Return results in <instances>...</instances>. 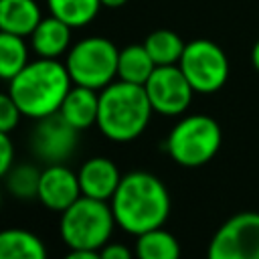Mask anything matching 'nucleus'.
<instances>
[{
	"mask_svg": "<svg viewBox=\"0 0 259 259\" xmlns=\"http://www.w3.org/2000/svg\"><path fill=\"white\" fill-rule=\"evenodd\" d=\"M109 204L115 225L136 237L162 227L170 214L168 188L158 176L144 170L123 174Z\"/></svg>",
	"mask_w": 259,
	"mask_h": 259,
	"instance_id": "1",
	"label": "nucleus"
},
{
	"mask_svg": "<svg viewBox=\"0 0 259 259\" xmlns=\"http://www.w3.org/2000/svg\"><path fill=\"white\" fill-rule=\"evenodd\" d=\"M73 81L59 59L36 57L8 81V93L16 101L22 117L40 119L61 109Z\"/></svg>",
	"mask_w": 259,
	"mask_h": 259,
	"instance_id": "2",
	"label": "nucleus"
},
{
	"mask_svg": "<svg viewBox=\"0 0 259 259\" xmlns=\"http://www.w3.org/2000/svg\"><path fill=\"white\" fill-rule=\"evenodd\" d=\"M154 109L144 85L113 81L99 91L97 127L111 142H132L144 134Z\"/></svg>",
	"mask_w": 259,
	"mask_h": 259,
	"instance_id": "3",
	"label": "nucleus"
},
{
	"mask_svg": "<svg viewBox=\"0 0 259 259\" xmlns=\"http://www.w3.org/2000/svg\"><path fill=\"white\" fill-rule=\"evenodd\" d=\"M115 219L111 204L107 200H97L91 196H79L69 208L61 212V239L69 249H89L99 251L109 243Z\"/></svg>",
	"mask_w": 259,
	"mask_h": 259,
	"instance_id": "4",
	"label": "nucleus"
},
{
	"mask_svg": "<svg viewBox=\"0 0 259 259\" xmlns=\"http://www.w3.org/2000/svg\"><path fill=\"white\" fill-rule=\"evenodd\" d=\"M223 142V132L210 115L194 113L182 117L166 138L170 158L184 168H198L210 162Z\"/></svg>",
	"mask_w": 259,
	"mask_h": 259,
	"instance_id": "5",
	"label": "nucleus"
},
{
	"mask_svg": "<svg viewBox=\"0 0 259 259\" xmlns=\"http://www.w3.org/2000/svg\"><path fill=\"white\" fill-rule=\"evenodd\" d=\"M119 49L105 36H85L71 45L65 55V67L73 85L101 91L117 77Z\"/></svg>",
	"mask_w": 259,
	"mask_h": 259,
	"instance_id": "6",
	"label": "nucleus"
},
{
	"mask_svg": "<svg viewBox=\"0 0 259 259\" xmlns=\"http://www.w3.org/2000/svg\"><path fill=\"white\" fill-rule=\"evenodd\" d=\"M178 67L194 93H214L229 77V59L225 51L208 38H194L186 42Z\"/></svg>",
	"mask_w": 259,
	"mask_h": 259,
	"instance_id": "7",
	"label": "nucleus"
},
{
	"mask_svg": "<svg viewBox=\"0 0 259 259\" xmlns=\"http://www.w3.org/2000/svg\"><path fill=\"white\" fill-rule=\"evenodd\" d=\"M206 259H259V212L231 217L212 235Z\"/></svg>",
	"mask_w": 259,
	"mask_h": 259,
	"instance_id": "8",
	"label": "nucleus"
},
{
	"mask_svg": "<svg viewBox=\"0 0 259 259\" xmlns=\"http://www.w3.org/2000/svg\"><path fill=\"white\" fill-rule=\"evenodd\" d=\"M152 109L160 115H180L188 109L194 89L178 65L156 67L144 85Z\"/></svg>",
	"mask_w": 259,
	"mask_h": 259,
	"instance_id": "9",
	"label": "nucleus"
},
{
	"mask_svg": "<svg viewBox=\"0 0 259 259\" xmlns=\"http://www.w3.org/2000/svg\"><path fill=\"white\" fill-rule=\"evenodd\" d=\"M79 130H75L59 111L36 119L30 134L32 154L47 164H65L77 150Z\"/></svg>",
	"mask_w": 259,
	"mask_h": 259,
	"instance_id": "10",
	"label": "nucleus"
},
{
	"mask_svg": "<svg viewBox=\"0 0 259 259\" xmlns=\"http://www.w3.org/2000/svg\"><path fill=\"white\" fill-rule=\"evenodd\" d=\"M79 196H81V186L77 172H73L65 164H47V168L40 170L36 198L42 202V206H47L49 210L63 212Z\"/></svg>",
	"mask_w": 259,
	"mask_h": 259,
	"instance_id": "11",
	"label": "nucleus"
},
{
	"mask_svg": "<svg viewBox=\"0 0 259 259\" xmlns=\"http://www.w3.org/2000/svg\"><path fill=\"white\" fill-rule=\"evenodd\" d=\"M77 176H79L81 194L97 198V200H111V196L115 194L121 182L119 168L115 166L113 160L105 156H95V158L85 160Z\"/></svg>",
	"mask_w": 259,
	"mask_h": 259,
	"instance_id": "12",
	"label": "nucleus"
},
{
	"mask_svg": "<svg viewBox=\"0 0 259 259\" xmlns=\"http://www.w3.org/2000/svg\"><path fill=\"white\" fill-rule=\"evenodd\" d=\"M71 30L73 28L61 18L53 14L42 16V20L28 36L34 55L42 59H61L71 49Z\"/></svg>",
	"mask_w": 259,
	"mask_h": 259,
	"instance_id": "13",
	"label": "nucleus"
},
{
	"mask_svg": "<svg viewBox=\"0 0 259 259\" xmlns=\"http://www.w3.org/2000/svg\"><path fill=\"white\" fill-rule=\"evenodd\" d=\"M97 111H99V91L83 85H73L59 109V113L79 132L97 123Z\"/></svg>",
	"mask_w": 259,
	"mask_h": 259,
	"instance_id": "14",
	"label": "nucleus"
},
{
	"mask_svg": "<svg viewBox=\"0 0 259 259\" xmlns=\"http://www.w3.org/2000/svg\"><path fill=\"white\" fill-rule=\"evenodd\" d=\"M42 12L36 0H0V30L18 36H30Z\"/></svg>",
	"mask_w": 259,
	"mask_h": 259,
	"instance_id": "15",
	"label": "nucleus"
},
{
	"mask_svg": "<svg viewBox=\"0 0 259 259\" xmlns=\"http://www.w3.org/2000/svg\"><path fill=\"white\" fill-rule=\"evenodd\" d=\"M0 259H49V253L34 233L10 227L0 231Z\"/></svg>",
	"mask_w": 259,
	"mask_h": 259,
	"instance_id": "16",
	"label": "nucleus"
},
{
	"mask_svg": "<svg viewBox=\"0 0 259 259\" xmlns=\"http://www.w3.org/2000/svg\"><path fill=\"white\" fill-rule=\"evenodd\" d=\"M154 69H156V63L152 61L144 42L142 45H127L119 51L117 79L134 83V85H146V81L150 79Z\"/></svg>",
	"mask_w": 259,
	"mask_h": 259,
	"instance_id": "17",
	"label": "nucleus"
},
{
	"mask_svg": "<svg viewBox=\"0 0 259 259\" xmlns=\"http://www.w3.org/2000/svg\"><path fill=\"white\" fill-rule=\"evenodd\" d=\"M134 255L136 259H180V245L172 233L158 227L138 235Z\"/></svg>",
	"mask_w": 259,
	"mask_h": 259,
	"instance_id": "18",
	"label": "nucleus"
},
{
	"mask_svg": "<svg viewBox=\"0 0 259 259\" xmlns=\"http://www.w3.org/2000/svg\"><path fill=\"white\" fill-rule=\"evenodd\" d=\"M49 12L63 22H67L71 28H83L95 20L99 14L101 0H47Z\"/></svg>",
	"mask_w": 259,
	"mask_h": 259,
	"instance_id": "19",
	"label": "nucleus"
},
{
	"mask_svg": "<svg viewBox=\"0 0 259 259\" xmlns=\"http://www.w3.org/2000/svg\"><path fill=\"white\" fill-rule=\"evenodd\" d=\"M144 47L150 53L156 67H162V65H178L186 42L174 30L158 28V30H154L146 36Z\"/></svg>",
	"mask_w": 259,
	"mask_h": 259,
	"instance_id": "20",
	"label": "nucleus"
},
{
	"mask_svg": "<svg viewBox=\"0 0 259 259\" xmlns=\"http://www.w3.org/2000/svg\"><path fill=\"white\" fill-rule=\"evenodd\" d=\"M28 65V45L24 36L0 30V81H10Z\"/></svg>",
	"mask_w": 259,
	"mask_h": 259,
	"instance_id": "21",
	"label": "nucleus"
},
{
	"mask_svg": "<svg viewBox=\"0 0 259 259\" xmlns=\"http://www.w3.org/2000/svg\"><path fill=\"white\" fill-rule=\"evenodd\" d=\"M6 190L18 198V200H32L38 194V182H40V170L34 164L22 162L14 164L8 174L4 176Z\"/></svg>",
	"mask_w": 259,
	"mask_h": 259,
	"instance_id": "22",
	"label": "nucleus"
},
{
	"mask_svg": "<svg viewBox=\"0 0 259 259\" xmlns=\"http://www.w3.org/2000/svg\"><path fill=\"white\" fill-rule=\"evenodd\" d=\"M20 117H22V113H20L16 101L12 99V95L8 91L6 93L0 91V132L10 134L18 125Z\"/></svg>",
	"mask_w": 259,
	"mask_h": 259,
	"instance_id": "23",
	"label": "nucleus"
},
{
	"mask_svg": "<svg viewBox=\"0 0 259 259\" xmlns=\"http://www.w3.org/2000/svg\"><path fill=\"white\" fill-rule=\"evenodd\" d=\"M12 166H14V146L10 134L0 132V178H4Z\"/></svg>",
	"mask_w": 259,
	"mask_h": 259,
	"instance_id": "24",
	"label": "nucleus"
},
{
	"mask_svg": "<svg viewBox=\"0 0 259 259\" xmlns=\"http://www.w3.org/2000/svg\"><path fill=\"white\" fill-rule=\"evenodd\" d=\"M101 259H134L136 255L130 251V247H125L123 243H105L99 249Z\"/></svg>",
	"mask_w": 259,
	"mask_h": 259,
	"instance_id": "25",
	"label": "nucleus"
},
{
	"mask_svg": "<svg viewBox=\"0 0 259 259\" xmlns=\"http://www.w3.org/2000/svg\"><path fill=\"white\" fill-rule=\"evenodd\" d=\"M63 259H101L99 251H89V249H71Z\"/></svg>",
	"mask_w": 259,
	"mask_h": 259,
	"instance_id": "26",
	"label": "nucleus"
},
{
	"mask_svg": "<svg viewBox=\"0 0 259 259\" xmlns=\"http://www.w3.org/2000/svg\"><path fill=\"white\" fill-rule=\"evenodd\" d=\"M130 0H101L103 8H121L123 4H127Z\"/></svg>",
	"mask_w": 259,
	"mask_h": 259,
	"instance_id": "27",
	"label": "nucleus"
},
{
	"mask_svg": "<svg viewBox=\"0 0 259 259\" xmlns=\"http://www.w3.org/2000/svg\"><path fill=\"white\" fill-rule=\"evenodd\" d=\"M251 63H253V67L259 71V38H257V42H255L253 49H251Z\"/></svg>",
	"mask_w": 259,
	"mask_h": 259,
	"instance_id": "28",
	"label": "nucleus"
},
{
	"mask_svg": "<svg viewBox=\"0 0 259 259\" xmlns=\"http://www.w3.org/2000/svg\"><path fill=\"white\" fill-rule=\"evenodd\" d=\"M0 206H2V190H0Z\"/></svg>",
	"mask_w": 259,
	"mask_h": 259,
	"instance_id": "29",
	"label": "nucleus"
}]
</instances>
